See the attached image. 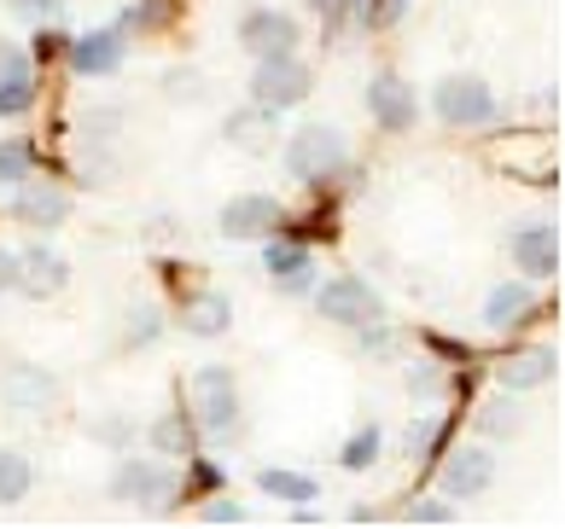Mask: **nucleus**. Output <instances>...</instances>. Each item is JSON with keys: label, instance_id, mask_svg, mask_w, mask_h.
<instances>
[{"label": "nucleus", "instance_id": "f257e3e1", "mask_svg": "<svg viewBox=\"0 0 565 529\" xmlns=\"http://www.w3.org/2000/svg\"><path fill=\"white\" fill-rule=\"evenodd\" d=\"M286 169L309 186L332 181L339 169H350V140L332 129V122H303L298 134L286 140Z\"/></svg>", "mask_w": 565, "mask_h": 529}, {"label": "nucleus", "instance_id": "f03ea898", "mask_svg": "<svg viewBox=\"0 0 565 529\" xmlns=\"http://www.w3.org/2000/svg\"><path fill=\"white\" fill-rule=\"evenodd\" d=\"M181 495V477H175V465L170 460H117V472H111V500L122 506H152V512H170Z\"/></svg>", "mask_w": 565, "mask_h": 529}, {"label": "nucleus", "instance_id": "7ed1b4c3", "mask_svg": "<svg viewBox=\"0 0 565 529\" xmlns=\"http://www.w3.org/2000/svg\"><path fill=\"white\" fill-rule=\"evenodd\" d=\"M431 111L437 122H449V129H490V122L501 117V99L490 94V82L484 76H444L431 88Z\"/></svg>", "mask_w": 565, "mask_h": 529}, {"label": "nucleus", "instance_id": "20e7f679", "mask_svg": "<svg viewBox=\"0 0 565 529\" xmlns=\"http://www.w3.org/2000/svg\"><path fill=\"white\" fill-rule=\"evenodd\" d=\"M316 314L332 326H367V321H385V298L373 291L362 273H332V280L316 285Z\"/></svg>", "mask_w": 565, "mask_h": 529}, {"label": "nucleus", "instance_id": "39448f33", "mask_svg": "<svg viewBox=\"0 0 565 529\" xmlns=\"http://www.w3.org/2000/svg\"><path fill=\"white\" fill-rule=\"evenodd\" d=\"M193 425H199V436H227L239 425V385L227 367L193 373Z\"/></svg>", "mask_w": 565, "mask_h": 529}, {"label": "nucleus", "instance_id": "423d86ee", "mask_svg": "<svg viewBox=\"0 0 565 529\" xmlns=\"http://www.w3.org/2000/svg\"><path fill=\"white\" fill-rule=\"evenodd\" d=\"M309 88H316V76L298 53H275V58H257V71H250V99L268 105V111H291V105H303Z\"/></svg>", "mask_w": 565, "mask_h": 529}, {"label": "nucleus", "instance_id": "0eeeda50", "mask_svg": "<svg viewBox=\"0 0 565 529\" xmlns=\"http://www.w3.org/2000/svg\"><path fill=\"white\" fill-rule=\"evenodd\" d=\"M490 483H495V454L490 449H449L444 465H437V495L455 500V506L490 495Z\"/></svg>", "mask_w": 565, "mask_h": 529}, {"label": "nucleus", "instance_id": "6e6552de", "mask_svg": "<svg viewBox=\"0 0 565 529\" xmlns=\"http://www.w3.org/2000/svg\"><path fill=\"white\" fill-rule=\"evenodd\" d=\"M298 41H303L298 18H291V12H280V7H250V12L239 18V47H245L250 58L298 53Z\"/></svg>", "mask_w": 565, "mask_h": 529}, {"label": "nucleus", "instance_id": "1a4fd4ad", "mask_svg": "<svg viewBox=\"0 0 565 529\" xmlns=\"http://www.w3.org/2000/svg\"><path fill=\"white\" fill-rule=\"evenodd\" d=\"M367 117L380 122L385 134H403L420 122V94H414V82H403L396 71H380L367 82Z\"/></svg>", "mask_w": 565, "mask_h": 529}, {"label": "nucleus", "instance_id": "9d476101", "mask_svg": "<svg viewBox=\"0 0 565 529\" xmlns=\"http://www.w3.org/2000/svg\"><path fill=\"white\" fill-rule=\"evenodd\" d=\"M280 222H286V209H280L275 193H239V198H227L222 216H216L222 239H268V233H280Z\"/></svg>", "mask_w": 565, "mask_h": 529}, {"label": "nucleus", "instance_id": "9b49d317", "mask_svg": "<svg viewBox=\"0 0 565 529\" xmlns=\"http://www.w3.org/2000/svg\"><path fill=\"white\" fill-rule=\"evenodd\" d=\"M0 401L12 413H47V408H58V378L35 361H12L0 373Z\"/></svg>", "mask_w": 565, "mask_h": 529}, {"label": "nucleus", "instance_id": "f8f14e48", "mask_svg": "<svg viewBox=\"0 0 565 529\" xmlns=\"http://www.w3.org/2000/svg\"><path fill=\"white\" fill-rule=\"evenodd\" d=\"M508 250H513V262H519V273H525V280H554V273H559V227H554V222L513 227Z\"/></svg>", "mask_w": 565, "mask_h": 529}, {"label": "nucleus", "instance_id": "ddd939ff", "mask_svg": "<svg viewBox=\"0 0 565 529\" xmlns=\"http://www.w3.org/2000/svg\"><path fill=\"white\" fill-rule=\"evenodd\" d=\"M65 216H71V193H65V186L35 181V175L12 186V222H24V227H41V233H47V227H58Z\"/></svg>", "mask_w": 565, "mask_h": 529}, {"label": "nucleus", "instance_id": "4468645a", "mask_svg": "<svg viewBox=\"0 0 565 529\" xmlns=\"http://www.w3.org/2000/svg\"><path fill=\"white\" fill-rule=\"evenodd\" d=\"M71 285V262L58 257L47 245H30L24 257H18V273H12V291H24V298H58V291Z\"/></svg>", "mask_w": 565, "mask_h": 529}, {"label": "nucleus", "instance_id": "2eb2a0df", "mask_svg": "<svg viewBox=\"0 0 565 529\" xmlns=\"http://www.w3.org/2000/svg\"><path fill=\"white\" fill-rule=\"evenodd\" d=\"M554 373H559V355H554L548 344H525V349H513L508 361L495 367L501 390H542Z\"/></svg>", "mask_w": 565, "mask_h": 529}, {"label": "nucleus", "instance_id": "dca6fc26", "mask_svg": "<svg viewBox=\"0 0 565 529\" xmlns=\"http://www.w3.org/2000/svg\"><path fill=\"white\" fill-rule=\"evenodd\" d=\"M275 134H280V111H268L257 99H250L245 111H227V122H222V140L239 145V152H268Z\"/></svg>", "mask_w": 565, "mask_h": 529}, {"label": "nucleus", "instance_id": "f3484780", "mask_svg": "<svg viewBox=\"0 0 565 529\" xmlns=\"http://www.w3.org/2000/svg\"><path fill=\"white\" fill-rule=\"evenodd\" d=\"M122 24H111V30H88L82 41H71V71L76 76H111L117 65H122Z\"/></svg>", "mask_w": 565, "mask_h": 529}, {"label": "nucleus", "instance_id": "a211bd4d", "mask_svg": "<svg viewBox=\"0 0 565 529\" xmlns=\"http://www.w3.org/2000/svg\"><path fill=\"white\" fill-rule=\"evenodd\" d=\"M227 326H234V303L222 298V291H199V298L181 303V332L199 337V344H211V337H222Z\"/></svg>", "mask_w": 565, "mask_h": 529}, {"label": "nucleus", "instance_id": "6ab92c4d", "mask_svg": "<svg viewBox=\"0 0 565 529\" xmlns=\"http://www.w3.org/2000/svg\"><path fill=\"white\" fill-rule=\"evenodd\" d=\"M263 268H268V280H280L286 291H309V245L303 239H275V233H268Z\"/></svg>", "mask_w": 565, "mask_h": 529}, {"label": "nucleus", "instance_id": "aec40b11", "mask_svg": "<svg viewBox=\"0 0 565 529\" xmlns=\"http://www.w3.org/2000/svg\"><path fill=\"white\" fill-rule=\"evenodd\" d=\"M536 314V298H531V285H495L490 298H484V326L490 332H508V326H525Z\"/></svg>", "mask_w": 565, "mask_h": 529}, {"label": "nucleus", "instance_id": "412c9836", "mask_svg": "<svg viewBox=\"0 0 565 529\" xmlns=\"http://www.w3.org/2000/svg\"><path fill=\"white\" fill-rule=\"evenodd\" d=\"M146 442H152L163 460H193L199 454V425H193V413H163V419H152Z\"/></svg>", "mask_w": 565, "mask_h": 529}, {"label": "nucleus", "instance_id": "4be33fe9", "mask_svg": "<svg viewBox=\"0 0 565 529\" xmlns=\"http://www.w3.org/2000/svg\"><path fill=\"white\" fill-rule=\"evenodd\" d=\"M257 489L275 495V500H286V506L321 500V483L309 477V472H286V465H263V472H257Z\"/></svg>", "mask_w": 565, "mask_h": 529}, {"label": "nucleus", "instance_id": "5701e85b", "mask_svg": "<svg viewBox=\"0 0 565 529\" xmlns=\"http://www.w3.org/2000/svg\"><path fill=\"white\" fill-rule=\"evenodd\" d=\"M35 489V465L18 449H0V506H18Z\"/></svg>", "mask_w": 565, "mask_h": 529}, {"label": "nucleus", "instance_id": "b1692460", "mask_svg": "<svg viewBox=\"0 0 565 529\" xmlns=\"http://www.w3.org/2000/svg\"><path fill=\"white\" fill-rule=\"evenodd\" d=\"M158 337H163V314L152 303H135L129 314H122V344L129 349H152Z\"/></svg>", "mask_w": 565, "mask_h": 529}, {"label": "nucleus", "instance_id": "393cba45", "mask_svg": "<svg viewBox=\"0 0 565 529\" xmlns=\"http://www.w3.org/2000/svg\"><path fill=\"white\" fill-rule=\"evenodd\" d=\"M30 169H35V145H30L24 134H7V140H0V186L30 181Z\"/></svg>", "mask_w": 565, "mask_h": 529}, {"label": "nucleus", "instance_id": "a878e982", "mask_svg": "<svg viewBox=\"0 0 565 529\" xmlns=\"http://www.w3.org/2000/svg\"><path fill=\"white\" fill-rule=\"evenodd\" d=\"M380 425H362V431H355L350 442H344V454H339V465H344V472H367V465L373 460H380Z\"/></svg>", "mask_w": 565, "mask_h": 529}, {"label": "nucleus", "instance_id": "bb28decb", "mask_svg": "<svg viewBox=\"0 0 565 529\" xmlns=\"http://www.w3.org/2000/svg\"><path fill=\"white\" fill-rule=\"evenodd\" d=\"M163 94L181 99V105H199V99H211V82H204L193 65H175V71H163Z\"/></svg>", "mask_w": 565, "mask_h": 529}, {"label": "nucleus", "instance_id": "cd10ccee", "mask_svg": "<svg viewBox=\"0 0 565 529\" xmlns=\"http://www.w3.org/2000/svg\"><path fill=\"white\" fill-rule=\"evenodd\" d=\"M76 181L82 186H111L117 181V163H111V152H99V140H88V152L76 158Z\"/></svg>", "mask_w": 565, "mask_h": 529}, {"label": "nucleus", "instance_id": "c85d7f7f", "mask_svg": "<svg viewBox=\"0 0 565 529\" xmlns=\"http://www.w3.org/2000/svg\"><path fill=\"white\" fill-rule=\"evenodd\" d=\"M35 105V76H12L0 82V117H24Z\"/></svg>", "mask_w": 565, "mask_h": 529}, {"label": "nucleus", "instance_id": "c756f323", "mask_svg": "<svg viewBox=\"0 0 565 529\" xmlns=\"http://www.w3.org/2000/svg\"><path fill=\"white\" fill-rule=\"evenodd\" d=\"M122 129V105H94V111H82V134L88 140H117Z\"/></svg>", "mask_w": 565, "mask_h": 529}, {"label": "nucleus", "instance_id": "7c9ffc66", "mask_svg": "<svg viewBox=\"0 0 565 529\" xmlns=\"http://www.w3.org/2000/svg\"><path fill=\"white\" fill-rule=\"evenodd\" d=\"M7 7L24 18V24H65V0H7Z\"/></svg>", "mask_w": 565, "mask_h": 529}, {"label": "nucleus", "instance_id": "2f4dec72", "mask_svg": "<svg viewBox=\"0 0 565 529\" xmlns=\"http://www.w3.org/2000/svg\"><path fill=\"white\" fill-rule=\"evenodd\" d=\"M355 18H362L367 30H391L396 18H403V0H362V7H355Z\"/></svg>", "mask_w": 565, "mask_h": 529}, {"label": "nucleus", "instance_id": "473e14b6", "mask_svg": "<svg viewBox=\"0 0 565 529\" xmlns=\"http://www.w3.org/2000/svg\"><path fill=\"white\" fill-rule=\"evenodd\" d=\"M99 442H111V449H129V442H135V425H129V419H117V413H106V419H94V425H88Z\"/></svg>", "mask_w": 565, "mask_h": 529}, {"label": "nucleus", "instance_id": "72a5a7b5", "mask_svg": "<svg viewBox=\"0 0 565 529\" xmlns=\"http://www.w3.org/2000/svg\"><path fill=\"white\" fill-rule=\"evenodd\" d=\"M478 425H484L490 436H513L519 425H525V413H519V408H484V413H478Z\"/></svg>", "mask_w": 565, "mask_h": 529}, {"label": "nucleus", "instance_id": "f704fd0d", "mask_svg": "<svg viewBox=\"0 0 565 529\" xmlns=\"http://www.w3.org/2000/svg\"><path fill=\"white\" fill-rule=\"evenodd\" d=\"M403 518L408 523H449L455 518V500H414V506H403Z\"/></svg>", "mask_w": 565, "mask_h": 529}, {"label": "nucleus", "instance_id": "c9c22d12", "mask_svg": "<svg viewBox=\"0 0 565 529\" xmlns=\"http://www.w3.org/2000/svg\"><path fill=\"white\" fill-rule=\"evenodd\" d=\"M12 76H30V53L0 35V82H12Z\"/></svg>", "mask_w": 565, "mask_h": 529}, {"label": "nucleus", "instance_id": "e433bc0d", "mask_svg": "<svg viewBox=\"0 0 565 529\" xmlns=\"http://www.w3.org/2000/svg\"><path fill=\"white\" fill-rule=\"evenodd\" d=\"M355 332H362V355H373V361H380V355H391V344H396L385 321H367V326H355Z\"/></svg>", "mask_w": 565, "mask_h": 529}, {"label": "nucleus", "instance_id": "4c0bfd02", "mask_svg": "<svg viewBox=\"0 0 565 529\" xmlns=\"http://www.w3.org/2000/svg\"><path fill=\"white\" fill-rule=\"evenodd\" d=\"M437 431H444V419H420V425L408 431V449H414V454H431V442H437Z\"/></svg>", "mask_w": 565, "mask_h": 529}, {"label": "nucleus", "instance_id": "58836bf2", "mask_svg": "<svg viewBox=\"0 0 565 529\" xmlns=\"http://www.w3.org/2000/svg\"><path fill=\"white\" fill-rule=\"evenodd\" d=\"M204 523H245V506H234V500H204Z\"/></svg>", "mask_w": 565, "mask_h": 529}, {"label": "nucleus", "instance_id": "ea45409f", "mask_svg": "<svg viewBox=\"0 0 565 529\" xmlns=\"http://www.w3.org/2000/svg\"><path fill=\"white\" fill-rule=\"evenodd\" d=\"M309 7H316L327 24H344V18H355V7H362V0H309Z\"/></svg>", "mask_w": 565, "mask_h": 529}, {"label": "nucleus", "instance_id": "a19ab883", "mask_svg": "<svg viewBox=\"0 0 565 529\" xmlns=\"http://www.w3.org/2000/svg\"><path fill=\"white\" fill-rule=\"evenodd\" d=\"M211 489H216V465H204V460H199V465H193V477L181 483V495H211Z\"/></svg>", "mask_w": 565, "mask_h": 529}, {"label": "nucleus", "instance_id": "79ce46f5", "mask_svg": "<svg viewBox=\"0 0 565 529\" xmlns=\"http://www.w3.org/2000/svg\"><path fill=\"white\" fill-rule=\"evenodd\" d=\"M408 390L431 396V390H437V373H431V367H408Z\"/></svg>", "mask_w": 565, "mask_h": 529}, {"label": "nucleus", "instance_id": "37998d69", "mask_svg": "<svg viewBox=\"0 0 565 529\" xmlns=\"http://www.w3.org/2000/svg\"><path fill=\"white\" fill-rule=\"evenodd\" d=\"M53 53H65V41H58L53 30H41L35 35V58H53Z\"/></svg>", "mask_w": 565, "mask_h": 529}, {"label": "nucleus", "instance_id": "c03bdc74", "mask_svg": "<svg viewBox=\"0 0 565 529\" xmlns=\"http://www.w3.org/2000/svg\"><path fill=\"white\" fill-rule=\"evenodd\" d=\"M12 273H18V257H12V250H0V298L12 291Z\"/></svg>", "mask_w": 565, "mask_h": 529}]
</instances>
